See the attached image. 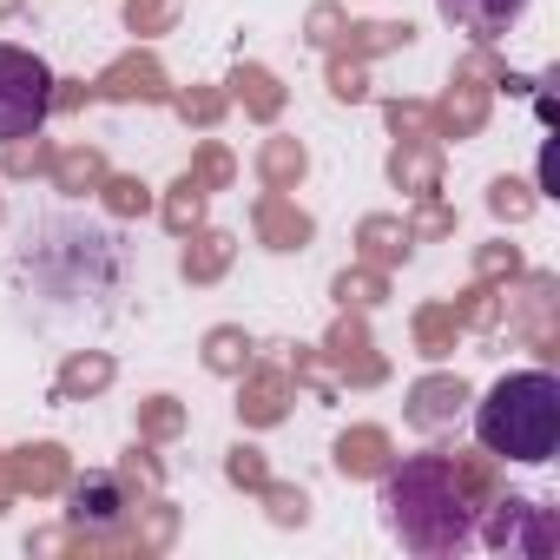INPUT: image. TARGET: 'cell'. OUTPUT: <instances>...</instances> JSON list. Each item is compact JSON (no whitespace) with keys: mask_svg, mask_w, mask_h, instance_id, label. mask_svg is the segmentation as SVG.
<instances>
[{"mask_svg":"<svg viewBox=\"0 0 560 560\" xmlns=\"http://www.w3.org/2000/svg\"><path fill=\"white\" fill-rule=\"evenodd\" d=\"M54 119V67L34 47L0 40V145L34 139Z\"/></svg>","mask_w":560,"mask_h":560,"instance_id":"cell-3","label":"cell"},{"mask_svg":"<svg viewBox=\"0 0 560 560\" xmlns=\"http://www.w3.org/2000/svg\"><path fill=\"white\" fill-rule=\"evenodd\" d=\"M383 521L409 553L455 560L481 547V508L468 494V475L448 455H409L383 475Z\"/></svg>","mask_w":560,"mask_h":560,"instance_id":"cell-1","label":"cell"},{"mask_svg":"<svg viewBox=\"0 0 560 560\" xmlns=\"http://www.w3.org/2000/svg\"><path fill=\"white\" fill-rule=\"evenodd\" d=\"M475 442L501 462H547L560 448V376L514 370L475 409Z\"/></svg>","mask_w":560,"mask_h":560,"instance_id":"cell-2","label":"cell"},{"mask_svg":"<svg viewBox=\"0 0 560 560\" xmlns=\"http://www.w3.org/2000/svg\"><path fill=\"white\" fill-rule=\"evenodd\" d=\"M73 521H80V527H93V534H100V527H113V521H119V488H113L106 475L80 481V488H73Z\"/></svg>","mask_w":560,"mask_h":560,"instance_id":"cell-6","label":"cell"},{"mask_svg":"<svg viewBox=\"0 0 560 560\" xmlns=\"http://www.w3.org/2000/svg\"><path fill=\"white\" fill-rule=\"evenodd\" d=\"M481 540H494V547H508V553L540 560V553H553V547H560V527H553V514H547L534 494H508V501L481 521Z\"/></svg>","mask_w":560,"mask_h":560,"instance_id":"cell-4","label":"cell"},{"mask_svg":"<svg viewBox=\"0 0 560 560\" xmlns=\"http://www.w3.org/2000/svg\"><path fill=\"white\" fill-rule=\"evenodd\" d=\"M435 8H442V21H448L455 34H468V40H501V34L521 27L527 0H435Z\"/></svg>","mask_w":560,"mask_h":560,"instance_id":"cell-5","label":"cell"}]
</instances>
